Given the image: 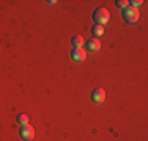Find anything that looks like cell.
I'll use <instances>...</instances> for the list:
<instances>
[{
	"mask_svg": "<svg viewBox=\"0 0 148 141\" xmlns=\"http://www.w3.org/2000/svg\"><path fill=\"white\" fill-rule=\"evenodd\" d=\"M123 19H125L128 24H136L137 20L140 19L139 9L132 8V6H128L126 9H123Z\"/></svg>",
	"mask_w": 148,
	"mask_h": 141,
	"instance_id": "obj_2",
	"label": "cell"
},
{
	"mask_svg": "<svg viewBox=\"0 0 148 141\" xmlns=\"http://www.w3.org/2000/svg\"><path fill=\"white\" fill-rule=\"evenodd\" d=\"M71 58L74 61H84L87 58V50L85 49H74L71 54Z\"/></svg>",
	"mask_w": 148,
	"mask_h": 141,
	"instance_id": "obj_5",
	"label": "cell"
},
{
	"mask_svg": "<svg viewBox=\"0 0 148 141\" xmlns=\"http://www.w3.org/2000/svg\"><path fill=\"white\" fill-rule=\"evenodd\" d=\"M91 33H93V36L98 39V38H101L104 35V27L103 25H95L93 30H91Z\"/></svg>",
	"mask_w": 148,
	"mask_h": 141,
	"instance_id": "obj_8",
	"label": "cell"
},
{
	"mask_svg": "<svg viewBox=\"0 0 148 141\" xmlns=\"http://www.w3.org/2000/svg\"><path fill=\"white\" fill-rule=\"evenodd\" d=\"M84 44H85V41H84V38L80 36V35H77V36L73 38V45H74V49H82Z\"/></svg>",
	"mask_w": 148,
	"mask_h": 141,
	"instance_id": "obj_7",
	"label": "cell"
},
{
	"mask_svg": "<svg viewBox=\"0 0 148 141\" xmlns=\"http://www.w3.org/2000/svg\"><path fill=\"white\" fill-rule=\"evenodd\" d=\"M87 49H88L90 52H98L101 49V41L96 39V38H95V39H90L88 44H87Z\"/></svg>",
	"mask_w": 148,
	"mask_h": 141,
	"instance_id": "obj_6",
	"label": "cell"
},
{
	"mask_svg": "<svg viewBox=\"0 0 148 141\" xmlns=\"http://www.w3.org/2000/svg\"><path fill=\"white\" fill-rule=\"evenodd\" d=\"M143 0H131V2H129V6H132V8H136V9H139L140 6L143 5Z\"/></svg>",
	"mask_w": 148,
	"mask_h": 141,
	"instance_id": "obj_10",
	"label": "cell"
},
{
	"mask_svg": "<svg viewBox=\"0 0 148 141\" xmlns=\"http://www.w3.org/2000/svg\"><path fill=\"white\" fill-rule=\"evenodd\" d=\"M115 3H117V6H118V8H121V9H126V8L129 6V2H128V0H117Z\"/></svg>",
	"mask_w": 148,
	"mask_h": 141,
	"instance_id": "obj_11",
	"label": "cell"
},
{
	"mask_svg": "<svg viewBox=\"0 0 148 141\" xmlns=\"http://www.w3.org/2000/svg\"><path fill=\"white\" fill-rule=\"evenodd\" d=\"M93 19L96 22V25H106V24L110 20V13H109L107 8H98L96 11L93 13Z\"/></svg>",
	"mask_w": 148,
	"mask_h": 141,
	"instance_id": "obj_1",
	"label": "cell"
},
{
	"mask_svg": "<svg viewBox=\"0 0 148 141\" xmlns=\"http://www.w3.org/2000/svg\"><path fill=\"white\" fill-rule=\"evenodd\" d=\"M91 99H93L95 104H103L106 100V91L103 88H96V89L93 91V94H91Z\"/></svg>",
	"mask_w": 148,
	"mask_h": 141,
	"instance_id": "obj_4",
	"label": "cell"
},
{
	"mask_svg": "<svg viewBox=\"0 0 148 141\" xmlns=\"http://www.w3.org/2000/svg\"><path fill=\"white\" fill-rule=\"evenodd\" d=\"M19 135H21V138L25 140V141L33 140V136H35V129H33V125H30V124H27V125H21Z\"/></svg>",
	"mask_w": 148,
	"mask_h": 141,
	"instance_id": "obj_3",
	"label": "cell"
},
{
	"mask_svg": "<svg viewBox=\"0 0 148 141\" xmlns=\"http://www.w3.org/2000/svg\"><path fill=\"white\" fill-rule=\"evenodd\" d=\"M17 122H19L21 125H27L29 124V116L27 115H19L17 116Z\"/></svg>",
	"mask_w": 148,
	"mask_h": 141,
	"instance_id": "obj_9",
	"label": "cell"
}]
</instances>
